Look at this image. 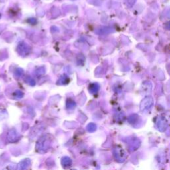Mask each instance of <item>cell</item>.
Instances as JSON below:
<instances>
[{"instance_id": "cell-1", "label": "cell", "mask_w": 170, "mask_h": 170, "mask_svg": "<svg viewBox=\"0 0 170 170\" xmlns=\"http://www.w3.org/2000/svg\"><path fill=\"white\" fill-rule=\"evenodd\" d=\"M17 133L16 132L15 129H12L9 131V132L7 134V139L10 142H13L17 140Z\"/></svg>"}, {"instance_id": "cell-2", "label": "cell", "mask_w": 170, "mask_h": 170, "mask_svg": "<svg viewBox=\"0 0 170 170\" xmlns=\"http://www.w3.org/2000/svg\"><path fill=\"white\" fill-rule=\"evenodd\" d=\"M28 46L27 44H25V43H21L20 44L19 46H18V52H19L21 54H24L25 53H27V52H28Z\"/></svg>"}, {"instance_id": "cell-4", "label": "cell", "mask_w": 170, "mask_h": 170, "mask_svg": "<svg viewBox=\"0 0 170 170\" xmlns=\"http://www.w3.org/2000/svg\"><path fill=\"white\" fill-rule=\"evenodd\" d=\"M0 18H1V13H0Z\"/></svg>"}, {"instance_id": "cell-3", "label": "cell", "mask_w": 170, "mask_h": 170, "mask_svg": "<svg viewBox=\"0 0 170 170\" xmlns=\"http://www.w3.org/2000/svg\"><path fill=\"white\" fill-rule=\"evenodd\" d=\"M14 96H15V98H20L23 96V93H22L21 91L17 90L16 92L14 93Z\"/></svg>"}]
</instances>
